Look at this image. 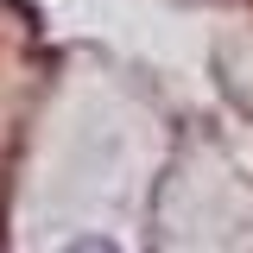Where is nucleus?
Masks as SVG:
<instances>
[{"instance_id": "f257e3e1", "label": "nucleus", "mask_w": 253, "mask_h": 253, "mask_svg": "<svg viewBox=\"0 0 253 253\" xmlns=\"http://www.w3.org/2000/svg\"><path fill=\"white\" fill-rule=\"evenodd\" d=\"M63 253H121V247H114V241H70Z\"/></svg>"}]
</instances>
